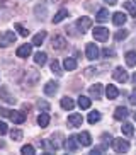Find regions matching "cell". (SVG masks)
Returning <instances> with one entry per match:
<instances>
[{
  "mask_svg": "<svg viewBox=\"0 0 136 155\" xmlns=\"http://www.w3.org/2000/svg\"><path fill=\"white\" fill-rule=\"evenodd\" d=\"M134 4H136V0H134Z\"/></svg>",
  "mask_w": 136,
  "mask_h": 155,
  "instance_id": "obj_49",
  "label": "cell"
},
{
  "mask_svg": "<svg viewBox=\"0 0 136 155\" xmlns=\"http://www.w3.org/2000/svg\"><path fill=\"white\" fill-rule=\"evenodd\" d=\"M56 92H58V82L50 80V82L44 85V94H46V96H54Z\"/></svg>",
  "mask_w": 136,
  "mask_h": 155,
  "instance_id": "obj_13",
  "label": "cell"
},
{
  "mask_svg": "<svg viewBox=\"0 0 136 155\" xmlns=\"http://www.w3.org/2000/svg\"><path fill=\"white\" fill-rule=\"evenodd\" d=\"M102 91H104L102 84H95V85H92L90 89H89V92H90V96L94 97V99H100V97H102Z\"/></svg>",
  "mask_w": 136,
  "mask_h": 155,
  "instance_id": "obj_14",
  "label": "cell"
},
{
  "mask_svg": "<svg viewBox=\"0 0 136 155\" xmlns=\"http://www.w3.org/2000/svg\"><path fill=\"white\" fill-rule=\"evenodd\" d=\"M51 70H53V73H56L58 77H61V75H63V72H61V67H60V63L56 61V60L51 63Z\"/></svg>",
  "mask_w": 136,
  "mask_h": 155,
  "instance_id": "obj_33",
  "label": "cell"
},
{
  "mask_svg": "<svg viewBox=\"0 0 136 155\" xmlns=\"http://www.w3.org/2000/svg\"><path fill=\"white\" fill-rule=\"evenodd\" d=\"M63 67H65V70H75L77 68V60L75 58H65V61H63Z\"/></svg>",
  "mask_w": 136,
  "mask_h": 155,
  "instance_id": "obj_28",
  "label": "cell"
},
{
  "mask_svg": "<svg viewBox=\"0 0 136 155\" xmlns=\"http://www.w3.org/2000/svg\"><path fill=\"white\" fill-rule=\"evenodd\" d=\"M46 36H48V34H46V31L37 32L36 36L32 38V43H31V45H32V46H41V45H43V41L46 39Z\"/></svg>",
  "mask_w": 136,
  "mask_h": 155,
  "instance_id": "obj_20",
  "label": "cell"
},
{
  "mask_svg": "<svg viewBox=\"0 0 136 155\" xmlns=\"http://www.w3.org/2000/svg\"><path fill=\"white\" fill-rule=\"evenodd\" d=\"M34 12H36V17L43 21V19L46 17V14H48V9H46V5H44V4H41V5H36Z\"/></svg>",
  "mask_w": 136,
  "mask_h": 155,
  "instance_id": "obj_24",
  "label": "cell"
},
{
  "mask_svg": "<svg viewBox=\"0 0 136 155\" xmlns=\"http://www.w3.org/2000/svg\"><path fill=\"white\" fill-rule=\"evenodd\" d=\"M105 148H107V145L104 143V145H99V147H95V148L90 152V153H92V155H95V153H102V152H105Z\"/></svg>",
  "mask_w": 136,
  "mask_h": 155,
  "instance_id": "obj_38",
  "label": "cell"
},
{
  "mask_svg": "<svg viewBox=\"0 0 136 155\" xmlns=\"http://www.w3.org/2000/svg\"><path fill=\"white\" fill-rule=\"evenodd\" d=\"M85 55H87V58L92 60V61L99 58L100 51H99V48H97V45H94V43H89V45L85 46Z\"/></svg>",
  "mask_w": 136,
  "mask_h": 155,
  "instance_id": "obj_6",
  "label": "cell"
},
{
  "mask_svg": "<svg viewBox=\"0 0 136 155\" xmlns=\"http://www.w3.org/2000/svg\"><path fill=\"white\" fill-rule=\"evenodd\" d=\"M92 34H94L95 41H107L109 29H105V28H95L94 31H92Z\"/></svg>",
  "mask_w": 136,
  "mask_h": 155,
  "instance_id": "obj_8",
  "label": "cell"
},
{
  "mask_svg": "<svg viewBox=\"0 0 136 155\" xmlns=\"http://www.w3.org/2000/svg\"><path fill=\"white\" fill-rule=\"evenodd\" d=\"M124 58H126L128 67H136V51H128L124 55Z\"/></svg>",
  "mask_w": 136,
  "mask_h": 155,
  "instance_id": "obj_25",
  "label": "cell"
},
{
  "mask_svg": "<svg viewBox=\"0 0 136 155\" xmlns=\"http://www.w3.org/2000/svg\"><path fill=\"white\" fill-rule=\"evenodd\" d=\"M37 124H39L41 128H46L48 124H50V114L46 113H41L39 116H37Z\"/></svg>",
  "mask_w": 136,
  "mask_h": 155,
  "instance_id": "obj_22",
  "label": "cell"
},
{
  "mask_svg": "<svg viewBox=\"0 0 136 155\" xmlns=\"http://www.w3.org/2000/svg\"><path fill=\"white\" fill-rule=\"evenodd\" d=\"M10 138H12L14 141H19L22 138V131H21V130H12V131H10Z\"/></svg>",
  "mask_w": 136,
  "mask_h": 155,
  "instance_id": "obj_36",
  "label": "cell"
},
{
  "mask_svg": "<svg viewBox=\"0 0 136 155\" xmlns=\"http://www.w3.org/2000/svg\"><path fill=\"white\" fill-rule=\"evenodd\" d=\"M112 148L116 153H126L129 150V141L128 140H122V138H112Z\"/></svg>",
  "mask_w": 136,
  "mask_h": 155,
  "instance_id": "obj_1",
  "label": "cell"
},
{
  "mask_svg": "<svg viewBox=\"0 0 136 155\" xmlns=\"http://www.w3.org/2000/svg\"><path fill=\"white\" fill-rule=\"evenodd\" d=\"M10 119H12L15 124H22L24 121H26V114L21 113V111H10Z\"/></svg>",
  "mask_w": 136,
  "mask_h": 155,
  "instance_id": "obj_12",
  "label": "cell"
},
{
  "mask_svg": "<svg viewBox=\"0 0 136 155\" xmlns=\"http://www.w3.org/2000/svg\"><path fill=\"white\" fill-rule=\"evenodd\" d=\"M121 130H122V133H124L126 137H131L133 131H134V130H133V124H131V123H124V124L121 126Z\"/></svg>",
  "mask_w": 136,
  "mask_h": 155,
  "instance_id": "obj_31",
  "label": "cell"
},
{
  "mask_svg": "<svg viewBox=\"0 0 136 155\" xmlns=\"http://www.w3.org/2000/svg\"><path fill=\"white\" fill-rule=\"evenodd\" d=\"M0 99L5 101V102H9V104H15V97H14L12 94H9V91H7L5 87L0 89Z\"/></svg>",
  "mask_w": 136,
  "mask_h": 155,
  "instance_id": "obj_16",
  "label": "cell"
},
{
  "mask_svg": "<svg viewBox=\"0 0 136 155\" xmlns=\"http://www.w3.org/2000/svg\"><path fill=\"white\" fill-rule=\"evenodd\" d=\"M129 102H131L133 106H136V89L131 92V96H129Z\"/></svg>",
  "mask_w": 136,
  "mask_h": 155,
  "instance_id": "obj_41",
  "label": "cell"
},
{
  "mask_svg": "<svg viewBox=\"0 0 136 155\" xmlns=\"http://www.w3.org/2000/svg\"><path fill=\"white\" fill-rule=\"evenodd\" d=\"M102 138H104L105 145H107V143H111V141H112V137H111V135H102Z\"/></svg>",
  "mask_w": 136,
  "mask_h": 155,
  "instance_id": "obj_44",
  "label": "cell"
},
{
  "mask_svg": "<svg viewBox=\"0 0 136 155\" xmlns=\"http://www.w3.org/2000/svg\"><path fill=\"white\" fill-rule=\"evenodd\" d=\"M37 106H39V109H41V107H43L44 111H48V109H50V106H48V102H44V101H39V102H37Z\"/></svg>",
  "mask_w": 136,
  "mask_h": 155,
  "instance_id": "obj_42",
  "label": "cell"
},
{
  "mask_svg": "<svg viewBox=\"0 0 136 155\" xmlns=\"http://www.w3.org/2000/svg\"><path fill=\"white\" fill-rule=\"evenodd\" d=\"M21 152H22L24 155H34V152H36V150H34V147H32V145H24L22 148H21Z\"/></svg>",
  "mask_w": 136,
  "mask_h": 155,
  "instance_id": "obj_35",
  "label": "cell"
},
{
  "mask_svg": "<svg viewBox=\"0 0 136 155\" xmlns=\"http://www.w3.org/2000/svg\"><path fill=\"white\" fill-rule=\"evenodd\" d=\"M75 26H77V29L83 34V32H87L92 28V19L90 17H80L77 22H75Z\"/></svg>",
  "mask_w": 136,
  "mask_h": 155,
  "instance_id": "obj_5",
  "label": "cell"
},
{
  "mask_svg": "<svg viewBox=\"0 0 136 155\" xmlns=\"http://www.w3.org/2000/svg\"><path fill=\"white\" fill-rule=\"evenodd\" d=\"M95 19H97L99 22H105V21L109 19V10L107 9H100L99 12L95 14Z\"/></svg>",
  "mask_w": 136,
  "mask_h": 155,
  "instance_id": "obj_29",
  "label": "cell"
},
{
  "mask_svg": "<svg viewBox=\"0 0 136 155\" xmlns=\"http://www.w3.org/2000/svg\"><path fill=\"white\" fill-rule=\"evenodd\" d=\"M90 104H92V101L89 99V97H85V96L78 97V107H80V109H89Z\"/></svg>",
  "mask_w": 136,
  "mask_h": 155,
  "instance_id": "obj_26",
  "label": "cell"
},
{
  "mask_svg": "<svg viewBox=\"0 0 136 155\" xmlns=\"http://www.w3.org/2000/svg\"><path fill=\"white\" fill-rule=\"evenodd\" d=\"M124 9H126L133 17H136V5H133L131 2H124Z\"/></svg>",
  "mask_w": 136,
  "mask_h": 155,
  "instance_id": "obj_34",
  "label": "cell"
},
{
  "mask_svg": "<svg viewBox=\"0 0 136 155\" xmlns=\"http://www.w3.org/2000/svg\"><path fill=\"white\" fill-rule=\"evenodd\" d=\"M100 118H102V116H100V113H99V111H92V113L89 114V123H90V124L99 123V121H100Z\"/></svg>",
  "mask_w": 136,
  "mask_h": 155,
  "instance_id": "obj_30",
  "label": "cell"
},
{
  "mask_svg": "<svg viewBox=\"0 0 136 155\" xmlns=\"http://www.w3.org/2000/svg\"><path fill=\"white\" fill-rule=\"evenodd\" d=\"M61 107H63L65 111H72L73 107H75V101H73L72 97L65 96L63 99H61Z\"/></svg>",
  "mask_w": 136,
  "mask_h": 155,
  "instance_id": "obj_19",
  "label": "cell"
},
{
  "mask_svg": "<svg viewBox=\"0 0 136 155\" xmlns=\"http://www.w3.org/2000/svg\"><path fill=\"white\" fill-rule=\"evenodd\" d=\"M133 118H134V121H136V111H134V113H133Z\"/></svg>",
  "mask_w": 136,
  "mask_h": 155,
  "instance_id": "obj_47",
  "label": "cell"
},
{
  "mask_svg": "<svg viewBox=\"0 0 136 155\" xmlns=\"http://www.w3.org/2000/svg\"><path fill=\"white\" fill-rule=\"evenodd\" d=\"M14 28H15V29L19 31V34H21V36H27V34H29V31H27V29L24 28L22 24H15Z\"/></svg>",
  "mask_w": 136,
  "mask_h": 155,
  "instance_id": "obj_37",
  "label": "cell"
},
{
  "mask_svg": "<svg viewBox=\"0 0 136 155\" xmlns=\"http://www.w3.org/2000/svg\"><path fill=\"white\" fill-rule=\"evenodd\" d=\"M51 46H53V50L61 51V50H65V48H66V39H65V38H61V36H54L53 39H51Z\"/></svg>",
  "mask_w": 136,
  "mask_h": 155,
  "instance_id": "obj_9",
  "label": "cell"
},
{
  "mask_svg": "<svg viewBox=\"0 0 136 155\" xmlns=\"http://www.w3.org/2000/svg\"><path fill=\"white\" fill-rule=\"evenodd\" d=\"M7 131H9V128H7V124H5L4 121H0V137H2V135H5Z\"/></svg>",
  "mask_w": 136,
  "mask_h": 155,
  "instance_id": "obj_39",
  "label": "cell"
},
{
  "mask_svg": "<svg viewBox=\"0 0 136 155\" xmlns=\"http://www.w3.org/2000/svg\"><path fill=\"white\" fill-rule=\"evenodd\" d=\"M112 77L116 78L118 82H121V84H126L128 80H129V75H128V72L122 68V67H116V68H114Z\"/></svg>",
  "mask_w": 136,
  "mask_h": 155,
  "instance_id": "obj_4",
  "label": "cell"
},
{
  "mask_svg": "<svg viewBox=\"0 0 136 155\" xmlns=\"http://www.w3.org/2000/svg\"><path fill=\"white\" fill-rule=\"evenodd\" d=\"M34 61H36V65H41V67H43V65L48 61V55H46L44 51H37L36 55H34Z\"/></svg>",
  "mask_w": 136,
  "mask_h": 155,
  "instance_id": "obj_23",
  "label": "cell"
},
{
  "mask_svg": "<svg viewBox=\"0 0 136 155\" xmlns=\"http://www.w3.org/2000/svg\"><path fill=\"white\" fill-rule=\"evenodd\" d=\"M5 145V143H4V141H0V148H2V147H4Z\"/></svg>",
  "mask_w": 136,
  "mask_h": 155,
  "instance_id": "obj_48",
  "label": "cell"
},
{
  "mask_svg": "<svg viewBox=\"0 0 136 155\" xmlns=\"http://www.w3.org/2000/svg\"><path fill=\"white\" fill-rule=\"evenodd\" d=\"M126 14L124 12H116V14L112 15V22L116 24V26H124V22H126Z\"/></svg>",
  "mask_w": 136,
  "mask_h": 155,
  "instance_id": "obj_18",
  "label": "cell"
},
{
  "mask_svg": "<svg viewBox=\"0 0 136 155\" xmlns=\"http://www.w3.org/2000/svg\"><path fill=\"white\" fill-rule=\"evenodd\" d=\"M0 116H4V118H9L10 116V111L5 109V107H0Z\"/></svg>",
  "mask_w": 136,
  "mask_h": 155,
  "instance_id": "obj_40",
  "label": "cell"
},
{
  "mask_svg": "<svg viewBox=\"0 0 136 155\" xmlns=\"http://www.w3.org/2000/svg\"><path fill=\"white\" fill-rule=\"evenodd\" d=\"M15 39H17V36L14 31H4L0 34V48H7V46L14 45Z\"/></svg>",
  "mask_w": 136,
  "mask_h": 155,
  "instance_id": "obj_2",
  "label": "cell"
},
{
  "mask_svg": "<svg viewBox=\"0 0 136 155\" xmlns=\"http://www.w3.org/2000/svg\"><path fill=\"white\" fill-rule=\"evenodd\" d=\"M77 141H78V145H82V147H90L92 145L90 133H89V131H82L80 135L77 137Z\"/></svg>",
  "mask_w": 136,
  "mask_h": 155,
  "instance_id": "obj_10",
  "label": "cell"
},
{
  "mask_svg": "<svg viewBox=\"0 0 136 155\" xmlns=\"http://www.w3.org/2000/svg\"><path fill=\"white\" fill-rule=\"evenodd\" d=\"M102 53H104V56H114V55H116V53H114V50H109V48H105Z\"/></svg>",
  "mask_w": 136,
  "mask_h": 155,
  "instance_id": "obj_43",
  "label": "cell"
},
{
  "mask_svg": "<svg viewBox=\"0 0 136 155\" xmlns=\"http://www.w3.org/2000/svg\"><path fill=\"white\" fill-rule=\"evenodd\" d=\"M65 17H68V10H65V9H61V10H58L56 14H54V17H53V24H58V22H61Z\"/></svg>",
  "mask_w": 136,
  "mask_h": 155,
  "instance_id": "obj_27",
  "label": "cell"
},
{
  "mask_svg": "<svg viewBox=\"0 0 136 155\" xmlns=\"http://www.w3.org/2000/svg\"><path fill=\"white\" fill-rule=\"evenodd\" d=\"M105 96H107V99H116V97L119 96V91L116 85H107L105 87Z\"/></svg>",
  "mask_w": 136,
  "mask_h": 155,
  "instance_id": "obj_21",
  "label": "cell"
},
{
  "mask_svg": "<svg viewBox=\"0 0 136 155\" xmlns=\"http://www.w3.org/2000/svg\"><path fill=\"white\" fill-rule=\"evenodd\" d=\"M105 4H109V5H116L118 4V0H104Z\"/></svg>",
  "mask_w": 136,
  "mask_h": 155,
  "instance_id": "obj_45",
  "label": "cell"
},
{
  "mask_svg": "<svg viewBox=\"0 0 136 155\" xmlns=\"http://www.w3.org/2000/svg\"><path fill=\"white\" fill-rule=\"evenodd\" d=\"M128 114H129V111H128L126 107L119 106V107H116V111H114V119L122 121V119H126V118H128Z\"/></svg>",
  "mask_w": 136,
  "mask_h": 155,
  "instance_id": "obj_15",
  "label": "cell"
},
{
  "mask_svg": "<svg viewBox=\"0 0 136 155\" xmlns=\"http://www.w3.org/2000/svg\"><path fill=\"white\" fill-rule=\"evenodd\" d=\"M128 34H129V31H128V29H121V31H118L116 32V41H122V39H126L128 38Z\"/></svg>",
  "mask_w": 136,
  "mask_h": 155,
  "instance_id": "obj_32",
  "label": "cell"
},
{
  "mask_svg": "<svg viewBox=\"0 0 136 155\" xmlns=\"http://www.w3.org/2000/svg\"><path fill=\"white\" fill-rule=\"evenodd\" d=\"M65 148L68 152H77L78 148V141H77V137H70L66 141H65Z\"/></svg>",
  "mask_w": 136,
  "mask_h": 155,
  "instance_id": "obj_17",
  "label": "cell"
},
{
  "mask_svg": "<svg viewBox=\"0 0 136 155\" xmlns=\"http://www.w3.org/2000/svg\"><path fill=\"white\" fill-rule=\"evenodd\" d=\"M60 138H63L61 137V133H54V135H51L50 140H46V148L51 150V152L53 150L56 152L60 147H61V140H60Z\"/></svg>",
  "mask_w": 136,
  "mask_h": 155,
  "instance_id": "obj_3",
  "label": "cell"
},
{
  "mask_svg": "<svg viewBox=\"0 0 136 155\" xmlns=\"http://www.w3.org/2000/svg\"><path fill=\"white\" fill-rule=\"evenodd\" d=\"M31 53H32V45H22L19 46L17 51H15V55L19 58H27V56H31Z\"/></svg>",
  "mask_w": 136,
  "mask_h": 155,
  "instance_id": "obj_11",
  "label": "cell"
},
{
  "mask_svg": "<svg viewBox=\"0 0 136 155\" xmlns=\"http://www.w3.org/2000/svg\"><path fill=\"white\" fill-rule=\"evenodd\" d=\"M133 82H134V85H136V72H134V75H133Z\"/></svg>",
  "mask_w": 136,
  "mask_h": 155,
  "instance_id": "obj_46",
  "label": "cell"
},
{
  "mask_svg": "<svg viewBox=\"0 0 136 155\" xmlns=\"http://www.w3.org/2000/svg\"><path fill=\"white\" fill-rule=\"evenodd\" d=\"M82 123H83V118H82V114H78V113L70 114V116H68V119H66V124H68L70 128L82 126Z\"/></svg>",
  "mask_w": 136,
  "mask_h": 155,
  "instance_id": "obj_7",
  "label": "cell"
}]
</instances>
